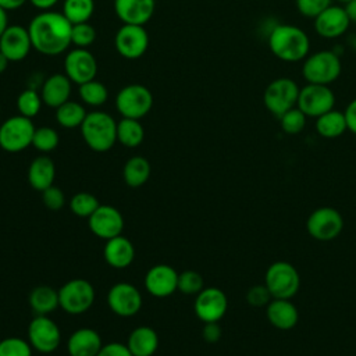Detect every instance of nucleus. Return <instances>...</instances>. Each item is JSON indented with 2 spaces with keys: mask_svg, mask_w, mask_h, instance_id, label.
I'll return each instance as SVG.
<instances>
[{
  "mask_svg": "<svg viewBox=\"0 0 356 356\" xmlns=\"http://www.w3.org/2000/svg\"><path fill=\"white\" fill-rule=\"evenodd\" d=\"M343 228V218L334 207H318L306 220V229L312 238L321 242L335 239Z\"/></svg>",
  "mask_w": 356,
  "mask_h": 356,
  "instance_id": "9d476101",
  "label": "nucleus"
},
{
  "mask_svg": "<svg viewBox=\"0 0 356 356\" xmlns=\"http://www.w3.org/2000/svg\"><path fill=\"white\" fill-rule=\"evenodd\" d=\"M0 356H32V346L18 337H8L0 341Z\"/></svg>",
  "mask_w": 356,
  "mask_h": 356,
  "instance_id": "ea45409f",
  "label": "nucleus"
},
{
  "mask_svg": "<svg viewBox=\"0 0 356 356\" xmlns=\"http://www.w3.org/2000/svg\"><path fill=\"white\" fill-rule=\"evenodd\" d=\"M114 46L121 57L138 60L149 47V35L143 25L122 24L114 36Z\"/></svg>",
  "mask_w": 356,
  "mask_h": 356,
  "instance_id": "f8f14e48",
  "label": "nucleus"
},
{
  "mask_svg": "<svg viewBox=\"0 0 356 356\" xmlns=\"http://www.w3.org/2000/svg\"><path fill=\"white\" fill-rule=\"evenodd\" d=\"M102 346L99 332L88 327L75 330L67 341V352L70 356H96Z\"/></svg>",
  "mask_w": 356,
  "mask_h": 356,
  "instance_id": "5701e85b",
  "label": "nucleus"
},
{
  "mask_svg": "<svg viewBox=\"0 0 356 356\" xmlns=\"http://www.w3.org/2000/svg\"><path fill=\"white\" fill-rule=\"evenodd\" d=\"M338 3H341V4H346V3H349V1H352V0H337Z\"/></svg>",
  "mask_w": 356,
  "mask_h": 356,
  "instance_id": "6e6d98bb",
  "label": "nucleus"
},
{
  "mask_svg": "<svg viewBox=\"0 0 356 356\" xmlns=\"http://www.w3.org/2000/svg\"><path fill=\"white\" fill-rule=\"evenodd\" d=\"M72 90V82L65 74L57 72L49 75L40 88V96L43 104L51 108L60 107L63 103L70 100Z\"/></svg>",
  "mask_w": 356,
  "mask_h": 356,
  "instance_id": "4be33fe9",
  "label": "nucleus"
},
{
  "mask_svg": "<svg viewBox=\"0 0 356 356\" xmlns=\"http://www.w3.org/2000/svg\"><path fill=\"white\" fill-rule=\"evenodd\" d=\"M306 118L307 117L298 107H293V108L288 110L286 113H284L278 120H280L281 129L285 134L296 135V134H300L305 129Z\"/></svg>",
  "mask_w": 356,
  "mask_h": 356,
  "instance_id": "4c0bfd02",
  "label": "nucleus"
},
{
  "mask_svg": "<svg viewBox=\"0 0 356 356\" xmlns=\"http://www.w3.org/2000/svg\"><path fill=\"white\" fill-rule=\"evenodd\" d=\"M335 106V95L328 85L306 83L299 90L296 107L306 115L317 118L332 110Z\"/></svg>",
  "mask_w": 356,
  "mask_h": 356,
  "instance_id": "9b49d317",
  "label": "nucleus"
},
{
  "mask_svg": "<svg viewBox=\"0 0 356 356\" xmlns=\"http://www.w3.org/2000/svg\"><path fill=\"white\" fill-rule=\"evenodd\" d=\"M99 206V200L89 192H78L70 200V209L78 217L89 218Z\"/></svg>",
  "mask_w": 356,
  "mask_h": 356,
  "instance_id": "e433bc0d",
  "label": "nucleus"
},
{
  "mask_svg": "<svg viewBox=\"0 0 356 356\" xmlns=\"http://www.w3.org/2000/svg\"><path fill=\"white\" fill-rule=\"evenodd\" d=\"M316 131L320 136L327 139H335L348 131L346 118L343 111L330 110L316 118Z\"/></svg>",
  "mask_w": 356,
  "mask_h": 356,
  "instance_id": "cd10ccee",
  "label": "nucleus"
},
{
  "mask_svg": "<svg viewBox=\"0 0 356 356\" xmlns=\"http://www.w3.org/2000/svg\"><path fill=\"white\" fill-rule=\"evenodd\" d=\"M71 29L72 24L63 13L42 11L28 25L32 49L43 56H58L71 44Z\"/></svg>",
  "mask_w": 356,
  "mask_h": 356,
  "instance_id": "f257e3e1",
  "label": "nucleus"
},
{
  "mask_svg": "<svg viewBox=\"0 0 356 356\" xmlns=\"http://www.w3.org/2000/svg\"><path fill=\"white\" fill-rule=\"evenodd\" d=\"M60 142L58 132L54 128L50 127H40L35 129L33 138H32V146L42 152V153H49L53 152Z\"/></svg>",
  "mask_w": 356,
  "mask_h": 356,
  "instance_id": "c9c22d12",
  "label": "nucleus"
},
{
  "mask_svg": "<svg viewBox=\"0 0 356 356\" xmlns=\"http://www.w3.org/2000/svg\"><path fill=\"white\" fill-rule=\"evenodd\" d=\"M221 328L218 323H204V327L202 330V337L209 343H216L221 338Z\"/></svg>",
  "mask_w": 356,
  "mask_h": 356,
  "instance_id": "49530a36",
  "label": "nucleus"
},
{
  "mask_svg": "<svg viewBox=\"0 0 356 356\" xmlns=\"http://www.w3.org/2000/svg\"><path fill=\"white\" fill-rule=\"evenodd\" d=\"M86 108L79 102L68 100L56 108V121L63 128H78L86 117Z\"/></svg>",
  "mask_w": 356,
  "mask_h": 356,
  "instance_id": "2f4dec72",
  "label": "nucleus"
},
{
  "mask_svg": "<svg viewBox=\"0 0 356 356\" xmlns=\"http://www.w3.org/2000/svg\"><path fill=\"white\" fill-rule=\"evenodd\" d=\"M271 299H273V296L264 284L253 285L246 292V302L252 307H266L271 302Z\"/></svg>",
  "mask_w": 356,
  "mask_h": 356,
  "instance_id": "37998d69",
  "label": "nucleus"
},
{
  "mask_svg": "<svg viewBox=\"0 0 356 356\" xmlns=\"http://www.w3.org/2000/svg\"><path fill=\"white\" fill-rule=\"evenodd\" d=\"M42 200H43L44 206L50 210H60L65 202L63 191L54 185L42 191Z\"/></svg>",
  "mask_w": 356,
  "mask_h": 356,
  "instance_id": "c03bdc74",
  "label": "nucleus"
},
{
  "mask_svg": "<svg viewBox=\"0 0 356 356\" xmlns=\"http://www.w3.org/2000/svg\"><path fill=\"white\" fill-rule=\"evenodd\" d=\"M32 50L28 28L22 25H8L0 36V51L8 61H22Z\"/></svg>",
  "mask_w": 356,
  "mask_h": 356,
  "instance_id": "6ab92c4d",
  "label": "nucleus"
},
{
  "mask_svg": "<svg viewBox=\"0 0 356 356\" xmlns=\"http://www.w3.org/2000/svg\"><path fill=\"white\" fill-rule=\"evenodd\" d=\"M79 128L85 143L93 152H107L117 142V122L106 111L88 113Z\"/></svg>",
  "mask_w": 356,
  "mask_h": 356,
  "instance_id": "7ed1b4c3",
  "label": "nucleus"
},
{
  "mask_svg": "<svg viewBox=\"0 0 356 356\" xmlns=\"http://www.w3.org/2000/svg\"><path fill=\"white\" fill-rule=\"evenodd\" d=\"M145 139V129L139 120L121 118L117 122V140L125 147H136Z\"/></svg>",
  "mask_w": 356,
  "mask_h": 356,
  "instance_id": "7c9ffc66",
  "label": "nucleus"
},
{
  "mask_svg": "<svg viewBox=\"0 0 356 356\" xmlns=\"http://www.w3.org/2000/svg\"><path fill=\"white\" fill-rule=\"evenodd\" d=\"M203 289V277L195 270H185L178 274V291L185 295H197Z\"/></svg>",
  "mask_w": 356,
  "mask_h": 356,
  "instance_id": "a19ab883",
  "label": "nucleus"
},
{
  "mask_svg": "<svg viewBox=\"0 0 356 356\" xmlns=\"http://www.w3.org/2000/svg\"><path fill=\"white\" fill-rule=\"evenodd\" d=\"M103 256L108 266L114 268H125L134 261L135 248L128 238L118 235L106 241Z\"/></svg>",
  "mask_w": 356,
  "mask_h": 356,
  "instance_id": "393cba45",
  "label": "nucleus"
},
{
  "mask_svg": "<svg viewBox=\"0 0 356 356\" xmlns=\"http://www.w3.org/2000/svg\"><path fill=\"white\" fill-rule=\"evenodd\" d=\"M153 107V95L140 83H131L120 89L115 96V108L124 118L140 120Z\"/></svg>",
  "mask_w": 356,
  "mask_h": 356,
  "instance_id": "0eeeda50",
  "label": "nucleus"
},
{
  "mask_svg": "<svg viewBox=\"0 0 356 356\" xmlns=\"http://www.w3.org/2000/svg\"><path fill=\"white\" fill-rule=\"evenodd\" d=\"M32 118L21 114L7 118L0 125V147L8 153H18L32 145L35 134Z\"/></svg>",
  "mask_w": 356,
  "mask_h": 356,
  "instance_id": "6e6552de",
  "label": "nucleus"
},
{
  "mask_svg": "<svg viewBox=\"0 0 356 356\" xmlns=\"http://www.w3.org/2000/svg\"><path fill=\"white\" fill-rule=\"evenodd\" d=\"M64 74L76 85L95 79L97 75L96 57L88 49L74 47L64 58Z\"/></svg>",
  "mask_w": 356,
  "mask_h": 356,
  "instance_id": "4468645a",
  "label": "nucleus"
},
{
  "mask_svg": "<svg viewBox=\"0 0 356 356\" xmlns=\"http://www.w3.org/2000/svg\"><path fill=\"white\" fill-rule=\"evenodd\" d=\"M61 341V332L58 325L46 316L36 314L28 325V342L32 349L40 353L54 352Z\"/></svg>",
  "mask_w": 356,
  "mask_h": 356,
  "instance_id": "ddd939ff",
  "label": "nucleus"
},
{
  "mask_svg": "<svg viewBox=\"0 0 356 356\" xmlns=\"http://www.w3.org/2000/svg\"><path fill=\"white\" fill-rule=\"evenodd\" d=\"M78 95L82 103L92 107H100L108 99V90L106 85L100 81H96V78L78 85Z\"/></svg>",
  "mask_w": 356,
  "mask_h": 356,
  "instance_id": "72a5a7b5",
  "label": "nucleus"
},
{
  "mask_svg": "<svg viewBox=\"0 0 356 356\" xmlns=\"http://www.w3.org/2000/svg\"><path fill=\"white\" fill-rule=\"evenodd\" d=\"M29 305L36 314L46 316V314L54 312L60 306L58 291H56L47 285L36 286L29 293Z\"/></svg>",
  "mask_w": 356,
  "mask_h": 356,
  "instance_id": "c85d7f7f",
  "label": "nucleus"
},
{
  "mask_svg": "<svg viewBox=\"0 0 356 356\" xmlns=\"http://www.w3.org/2000/svg\"><path fill=\"white\" fill-rule=\"evenodd\" d=\"M56 177V165L49 156L35 157L28 167V181L36 191H44L53 185Z\"/></svg>",
  "mask_w": 356,
  "mask_h": 356,
  "instance_id": "a878e982",
  "label": "nucleus"
},
{
  "mask_svg": "<svg viewBox=\"0 0 356 356\" xmlns=\"http://www.w3.org/2000/svg\"><path fill=\"white\" fill-rule=\"evenodd\" d=\"M127 346L134 356H153L159 348V335L152 327H136L129 334Z\"/></svg>",
  "mask_w": 356,
  "mask_h": 356,
  "instance_id": "bb28decb",
  "label": "nucleus"
},
{
  "mask_svg": "<svg viewBox=\"0 0 356 356\" xmlns=\"http://www.w3.org/2000/svg\"><path fill=\"white\" fill-rule=\"evenodd\" d=\"M96 40V29L89 22L74 24L71 29V44L81 49H88Z\"/></svg>",
  "mask_w": 356,
  "mask_h": 356,
  "instance_id": "58836bf2",
  "label": "nucleus"
},
{
  "mask_svg": "<svg viewBox=\"0 0 356 356\" xmlns=\"http://www.w3.org/2000/svg\"><path fill=\"white\" fill-rule=\"evenodd\" d=\"M348 44H349V47L356 53V36H350V38L348 39Z\"/></svg>",
  "mask_w": 356,
  "mask_h": 356,
  "instance_id": "5fc2aeb1",
  "label": "nucleus"
},
{
  "mask_svg": "<svg viewBox=\"0 0 356 356\" xmlns=\"http://www.w3.org/2000/svg\"><path fill=\"white\" fill-rule=\"evenodd\" d=\"M342 72V63L334 50H318L309 54L302 64V75L307 83L331 85Z\"/></svg>",
  "mask_w": 356,
  "mask_h": 356,
  "instance_id": "20e7f679",
  "label": "nucleus"
},
{
  "mask_svg": "<svg viewBox=\"0 0 356 356\" xmlns=\"http://www.w3.org/2000/svg\"><path fill=\"white\" fill-rule=\"evenodd\" d=\"M96 356H134L128 349L127 343L121 342H110L103 345Z\"/></svg>",
  "mask_w": 356,
  "mask_h": 356,
  "instance_id": "a18cd8bd",
  "label": "nucleus"
},
{
  "mask_svg": "<svg viewBox=\"0 0 356 356\" xmlns=\"http://www.w3.org/2000/svg\"><path fill=\"white\" fill-rule=\"evenodd\" d=\"M61 13L72 25L88 22L95 13V0H64Z\"/></svg>",
  "mask_w": 356,
  "mask_h": 356,
  "instance_id": "473e14b6",
  "label": "nucleus"
},
{
  "mask_svg": "<svg viewBox=\"0 0 356 356\" xmlns=\"http://www.w3.org/2000/svg\"><path fill=\"white\" fill-rule=\"evenodd\" d=\"M314 31L318 36L324 39H337L346 33L349 25L352 24L345 6L331 4L324 11H321L316 18H313Z\"/></svg>",
  "mask_w": 356,
  "mask_h": 356,
  "instance_id": "dca6fc26",
  "label": "nucleus"
},
{
  "mask_svg": "<svg viewBox=\"0 0 356 356\" xmlns=\"http://www.w3.org/2000/svg\"><path fill=\"white\" fill-rule=\"evenodd\" d=\"M270 51L281 61L299 63L310 54L309 35L292 24H275L267 33Z\"/></svg>",
  "mask_w": 356,
  "mask_h": 356,
  "instance_id": "f03ea898",
  "label": "nucleus"
},
{
  "mask_svg": "<svg viewBox=\"0 0 356 356\" xmlns=\"http://www.w3.org/2000/svg\"><path fill=\"white\" fill-rule=\"evenodd\" d=\"M7 26H8V15H7V11L0 7V36H1L3 32L7 29Z\"/></svg>",
  "mask_w": 356,
  "mask_h": 356,
  "instance_id": "603ef678",
  "label": "nucleus"
},
{
  "mask_svg": "<svg viewBox=\"0 0 356 356\" xmlns=\"http://www.w3.org/2000/svg\"><path fill=\"white\" fill-rule=\"evenodd\" d=\"M88 225L92 234L107 241L121 235L124 217L115 207L110 204H100L88 218Z\"/></svg>",
  "mask_w": 356,
  "mask_h": 356,
  "instance_id": "a211bd4d",
  "label": "nucleus"
},
{
  "mask_svg": "<svg viewBox=\"0 0 356 356\" xmlns=\"http://www.w3.org/2000/svg\"><path fill=\"white\" fill-rule=\"evenodd\" d=\"M28 0H0V7L6 11H13L21 8Z\"/></svg>",
  "mask_w": 356,
  "mask_h": 356,
  "instance_id": "8fccbe9b",
  "label": "nucleus"
},
{
  "mask_svg": "<svg viewBox=\"0 0 356 356\" xmlns=\"http://www.w3.org/2000/svg\"><path fill=\"white\" fill-rule=\"evenodd\" d=\"M300 88L288 76H280L273 79L263 92L264 107L277 118H280L288 110L296 107Z\"/></svg>",
  "mask_w": 356,
  "mask_h": 356,
  "instance_id": "423d86ee",
  "label": "nucleus"
},
{
  "mask_svg": "<svg viewBox=\"0 0 356 356\" xmlns=\"http://www.w3.org/2000/svg\"><path fill=\"white\" fill-rule=\"evenodd\" d=\"M35 8L42 10V11H49L51 10L60 0H28Z\"/></svg>",
  "mask_w": 356,
  "mask_h": 356,
  "instance_id": "09e8293b",
  "label": "nucleus"
},
{
  "mask_svg": "<svg viewBox=\"0 0 356 356\" xmlns=\"http://www.w3.org/2000/svg\"><path fill=\"white\" fill-rule=\"evenodd\" d=\"M95 288L83 278L67 281L58 289L60 307L70 314H81L88 312L95 302Z\"/></svg>",
  "mask_w": 356,
  "mask_h": 356,
  "instance_id": "1a4fd4ad",
  "label": "nucleus"
},
{
  "mask_svg": "<svg viewBox=\"0 0 356 356\" xmlns=\"http://www.w3.org/2000/svg\"><path fill=\"white\" fill-rule=\"evenodd\" d=\"M195 313L203 323H218L228 309L225 293L216 288H203L195 299Z\"/></svg>",
  "mask_w": 356,
  "mask_h": 356,
  "instance_id": "2eb2a0df",
  "label": "nucleus"
},
{
  "mask_svg": "<svg viewBox=\"0 0 356 356\" xmlns=\"http://www.w3.org/2000/svg\"><path fill=\"white\" fill-rule=\"evenodd\" d=\"M264 285L273 299H292L300 288V277L291 263L280 260L268 266L264 275Z\"/></svg>",
  "mask_w": 356,
  "mask_h": 356,
  "instance_id": "39448f33",
  "label": "nucleus"
},
{
  "mask_svg": "<svg viewBox=\"0 0 356 356\" xmlns=\"http://www.w3.org/2000/svg\"><path fill=\"white\" fill-rule=\"evenodd\" d=\"M343 114H345V118H346L348 131H350L353 135H356V97L349 102Z\"/></svg>",
  "mask_w": 356,
  "mask_h": 356,
  "instance_id": "de8ad7c7",
  "label": "nucleus"
},
{
  "mask_svg": "<svg viewBox=\"0 0 356 356\" xmlns=\"http://www.w3.org/2000/svg\"><path fill=\"white\" fill-rule=\"evenodd\" d=\"M266 316L273 327L282 331L293 328L299 320V312L291 299H271L266 306Z\"/></svg>",
  "mask_w": 356,
  "mask_h": 356,
  "instance_id": "b1692460",
  "label": "nucleus"
},
{
  "mask_svg": "<svg viewBox=\"0 0 356 356\" xmlns=\"http://www.w3.org/2000/svg\"><path fill=\"white\" fill-rule=\"evenodd\" d=\"M107 303L113 313L121 317H131L142 307L139 289L129 282L114 284L107 293Z\"/></svg>",
  "mask_w": 356,
  "mask_h": 356,
  "instance_id": "f3484780",
  "label": "nucleus"
},
{
  "mask_svg": "<svg viewBox=\"0 0 356 356\" xmlns=\"http://www.w3.org/2000/svg\"><path fill=\"white\" fill-rule=\"evenodd\" d=\"M343 6H345V10H346V13L349 15L350 22L356 24V0H352V1L346 3V4H343Z\"/></svg>",
  "mask_w": 356,
  "mask_h": 356,
  "instance_id": "3c124183",
  "label": "nucleus"
},
{
  "mask_svg": "<svg viewBox=\"0 0 356 356\" xmlns=\"http://www.w3.org/2000/svg\"><path fill=\"white\" fill-rule=\"evenodd\" d=\"M332 0H295L299 14L306 18H316L321 11L331 6Z\"/></svg>",
  "mask_w": 356,
  "mask_h": 356,
  "instance_id": "79ce46f5",
  "label": "nucleus"
},
{
  "mask_svg": "<svg viewBox=\"0 0 356 356\" xmlns=\"http://www.w3.org/2000/svg\"><path fill=\"white\" fill-rule=\"evenodd\" d=\"M145 288L154 298H167L178 289V273L168 264H156L145 275Z\"/></svg>",
  "mask_w": 356,
  "mask_h": 356,
  "instance_id": "aec40b11",
  "label": "nucleus"
},
{
  "mask_svg": "<svg viewBox=\"0 0 356 356\" xmlns=\"http://www.w3.org/2000/svg\"><path fill=\"white\" fill-rule=\"evenodd\" d=\"M0 114H1V106H0Z\"/></svg>",
  "mask_w": 356,
  "mask_h": 356,
  "instance_id": "4d7b16f0",
  "label": "nucleus"
},
{
  "mask_svg": "<svg viewBox=\"0 0 356 356\" xmlns=\"http://www.w3.org/2000/svg\"><path fill=\"white\" fill-rule=\"evenodd\" d=\"M42 104H43V100H42L40 92L32 88L24 89L17 97V108L19 114L28 118H33L35 115H38L42 108Z\"/></svg>",
  "mask_w": 356,
  "mask_h": 356,
  "instance_id": "f704fd0d",
  "label": "nucleus"
},
{
  "mask_svg": "<svg viewBox=\"0 0 356 356\" xmlns=\"http://www.w3.org/2000/svg\"><path fill=\"white\" fill-rule=\"evenodd\" d=\"M150 163L142 156H134L127 160L122 168V177L128 186L139 188L150 177Z\"/></svg>",
  "mask_w": 356,
  "mask_h": 356,
  "instance_id": "c756f323",
  "label": "nucleus"
},
{
  "mask_svg": "<svg viewBox=\"0 0 356 356\" xmlns=\"http://www.w3.org/2000/svg\"><path fill=\"white\" fill-rule=\"evenodd\" d=\"M156 10V0H114V13L122 24L146 25Z\"/></svg>",
  "mask_w": 356,
  "mask_h": 356,
  "instance_id": "412c9836",
  "label": "nucleus"
},
{
  "mask_svg": "<svg viewBox=\"0 0 356 356\" xmlns=\"http://www.w3.org/2000/svg\"><path fill=\"white\" fill-rule=\"evenodd\" d=\"M8 60H7V57L0 51V74H3L6 70H7V67H8Z\"/></svg>",
  "mask_w": 356,
  "mask_h": 356,
  "instance_id": "864d4df0",
  "label": "nucleus"
}]
</instances>
